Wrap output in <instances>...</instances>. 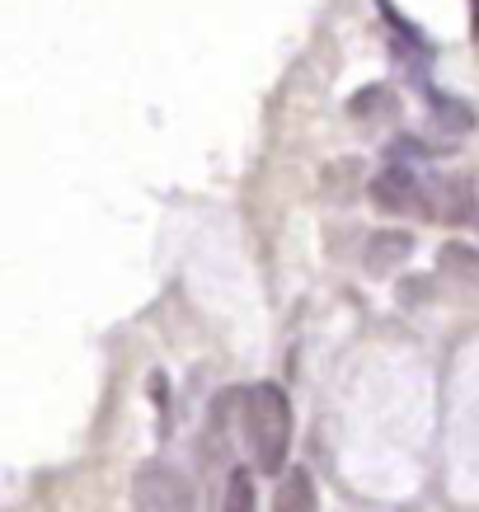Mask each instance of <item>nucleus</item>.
Wrapping results in <instances>:
<instances>
[{
    "instance_id": "nucleus-2",
    "label": "nucleus",
    "mask_w": 479,
    "mask_h": 512,
    "mask_svg": "<svg viewBox=\"0 0 479 512\" xmlns=\"http://www.w3.org/2000/svg\"><path fill=\"white\" fill-rule=\"evenodd\" d=\"M137 512H193V484L170 466H141L132 480Z\"/></svg>"
},
{
    "instance_id": "nucleus-8",
    "label": "nucleus",
    "mask_w": 479,
    "mask_h": 512,
    "mask_svg": "<svg viewBox=\"0 0 479 512\" xmlns=\"http://www.w3.org/2000/svg\"><path fill=\"white\" fill-rule=\"evenodd\" d=\"M353 113H357V118H367V113H381V118H390V113H395V94H390L386 85H371V90H362L353 99Z\"/></svg>"
},
{
    "instance_id": "nucleus-4",
    "label": "nucleus",
    "mask_w": 479,
    "mask_h": 512,
    "mask_svg": "<svg viewBox=\"0 0 479 512\" xmlns=\"http://www.w3.org/2000/svg\"><path fill=\"white\" fill-rule=\"evenodd\" d=\"M437 273H442L461 296H470V301L479 296V254L470 245H447L442 249V254H437Z\"/></svg>"
},
{
    "instance_id": "nucleus-6",
    "label": "nucleus",
    "mask_w": 479,
    "mask_h": 512,
    "mask_svg": "<svg viewBox=\"0 0 479 512\" xmlns=\"http://www.w3.org/2000/svg\"><path fill=\"white\" fill-rule=\"evenodd\" d=\"M409 254H414V240H409L404 231H376L367 240V268L371 273H390V268H400Z\"/></svg>"
},
{
    "instance_id": "nucleus-1",
    "label": "nucleus",
    "mask_w": 479,
    "mask_h": 512,
    "mask_svg": "<svg viewBox=\"0 0 479 512\" xmlns=\"http://www.w3.org/2000/svg\"><path fill=\"white\" fill-rule=\"evenodd\" d=\"M240 419H245V442L254 451V466L278 475L287 466V451H292V404L278 386H249L240 400Z\"/></svg>"
},
{
    "instance_id": "nucleus-3",
    "label": "nucleus",
    "mask_w": 479,
    "mask_h": 512,
    "mask_svg": "<svg viewBox=\"0 0 479 512\" xmlns=\"http://www.w3.org/2000/svg\"><path fill=\"white\" fill-rule=\"evenodd\" d=\"M371 202H376L381 212L409 217V212H428V188H423V179H418L414 170L386 165V170H376V179H371Z\"/></svg>"
},
{
    "instance_id": "nucleus-7",
    "label": "nucleus",
    "mask_w": 479,
    "mask_h": 512,
    "mask_svg": "<svg viewBox=\"0 0 479 512\" xmlns=\"http://www.w3.org/2000/svg\"><path fill=\"white\" fill-rule=\"evenodd\" d=\"M221 512H259V494H254V475L245 466L226 475V498H221Z\"/></svg>"
},
{
    "instance_id": "nucleus-9",
    "label": "nucleus",
    "mask_w": 479,
    "mask_h": 512,
    "mask_svg": "<svg viewBox=\"0 0 479 512\" xmlns=\"http://www.w3.org/2000/svg\"><path fill=\"white\" fill-rule=\"evenodd\" d=\"M437 118H442V123H456V132L470 127V109H465V104H447V99H437Z\"/></svg>"
},
{
    "instance_id": "nucleus-5",
    "label": "nucleus",
    "mask_w": 479,
    "mask_h": 512,
    "mask_svg": "<svg viewBox=\"0 0 479 512\" xmlns=\"http://www.w3.org/2000/svg\"><path fill=\"white\" fill-rule=\"evenodd\" d=\"M273 512H320V498H315V480H310V470H287L278 484V494H273Z\"/></svg>"
}]
</instances>
